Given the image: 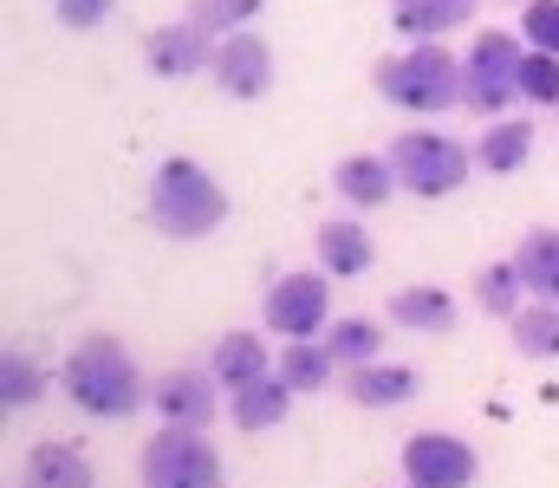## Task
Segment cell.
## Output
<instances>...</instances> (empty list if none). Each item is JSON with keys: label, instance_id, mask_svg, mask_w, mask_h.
<instances>
[{"label": "cell", "instance_id": "6", "mask_svg": "<svg viewBox=\"0 0 559 488\" xmlns=\"http://www.w3.org/2000/svg\"><path fill=\"white\" fill-rule=\"evenodd\" d=\"M143 488H222L228 469H222V450L202 437V430H182V424H163L138 456Z\"/></svg>", "mask_w": 559, "mask_h": 488}, {"label": "cell", "instance_id": "12", "mask_svg": "<svg viewBox=\"0 0 559 488\" xmlns=\"http://www.w3.org/2000/svg\"><path fill=\"white\" fill-rule=\"evenodd\" d=\"M312 254H319V274H332V281H358V274H371V267H378V241H371V228H365V222H352V215L319 222Z\"/></svg>", "mask_w": 559, "mask_h": 488}, {"label": "cell", "instance_id": "18", "mask_svg": "<svg viewBox=\"0 0 559 488\" xmlns=\"http://www.w3.org/2000/svg\"><path fill=\"white\" fill-rule=\"evenodd\" d=\"M332 189H338V202H352V209L365 215V209H384V202L397 195V176H391L384 157H345L332 169Z\"/></svg>", "mask_w": 559, "mask_h": 488}, {"label": "cell", "instance_id": "26", "mask_svg": "<svg viewBox=\"0 0 559 488\" xmlns=\"http://www.w3.org/2000/svg\"><path fill=\"white\" fill-rule=\"evenodd\" d=\"M46 397V371L26 358V352H7L0 358V404L7 410H26V404H39Z\"/></svg>", "mask_w": 559, "mask_h": 488}, {"label": "cell", "instance_id": "25", "mask_svg": "<svg viewBox=\"0 0 559 488\" xmlns=\"http://www.w3.org/2000/svg\"><path fill=\"white\" fill-rule=\"evenodd\" d=\"M508 332H514V352L521 358H559V307H547V300H527L508 320Z\"/></svg>", "mask_w": 559, "mask_h": 488}, {"label": "cell", "instance_id": "28", "mask_svg": "<svg viewBox=\"0 0 559 488\" xmlns=\"http://www.w3.org/2000/svg\"><path fill=\"white\" fill-rule=\"evenodd\" d=\"M521 98L559 111V59L554 52H527V59H521Z\"/></svg>", "mask_w": 559, "mask_h": 488}, {"label": "cell", "instance_id": "7", "mask_svg": "<svg viewBox=\"0 0 559 488\" xmlns=\"http://www.w3.org/2000/svg\"><path fill=\"white\" fill-rule=\"evenodd\" d=\"M261 320L280 345H299V338H319L332 332V274H280L261 300Z\"/></svg>", "mask_w": 559, "mask_h": 488}, {"label": "cell", "instance_id": "21", "mask_svg": "<svg viewBox=\"0 0 559 488\" xmlns=\"http://www.w3.org/2000/svg\"><path fill=\"white\" fill-rule=\"evenodd\" d=\"M280 378L299 391V397H312V391H332L338 384V358L325 352V338H299V345H280Z\"/></svg>", "mask_w": 559, "mask_h": 488}, {"label": "cell", "instance_id": "29", "mask_svg": "<svg viewBox=\"0 0 559 488\" xmlns=\"http://www.w3.org/2000/svg\"><path fill=\"white\" fill-rule=\"evenodd\" d=\"M521 39H527V52L559 59V0H527L521 7Z\"/></svg>", "mask_w": 559, "mask_h": 488}, {"label": "cell", "instance_id": "23", "mask_svg": "<svg viewBox=\"0 0 559 488\" xmlns=\"http://www.w3.org/2000/svg\"><path fill=\"white\" fill-rule=\"evenodd\" d=\"M325 352L338 358V371H358V365H378L384 358V325L365 320V313H352V320H338L325 332Z\"/></svg>", "mask_w": 559, "mask_h": 488}, {"label": "cell", "instance_id": "4", "mask_svg": "<svg viewBox=\"0 0 559 488\" xmlns=\"http://www.w3.org/2000/svg\"><path fill=\"white\" fill-rule=\"evenodd\" d=\"M521 59H527V39L508 33V26H488L475 33V46L462 52V105L475 118H514L508 105L521 98Z\"/></svg>", "mask_w": 559, "mask_h": 488}, {"label": "cell", "instance_id": "30", "mask_svg": "<svg viewBox=\"0 0 559 488\" xmlns=\"http://www.w3.org/2000/svg\"><path fill=\"white\" fill-rule=\"evenodd\" d=\"M52 13H59V26L92 33V26H105V20L118 13V0H52Z\"/></svg>", "mask_w": 559, "mask_h": 488}, {"label": "cell", "instance_id": "20", "mask_svg": "<svg viewBox=\"0 0 559 488\" xmlns=\"http://www.w3.org/2000/svg\"><path fill=\"white\" fill-rule=\"evenodd\" d=\"M527 157H534V124L527 118H495L475 138V169H488V176H514Z\"/></svg>", "mask_w": 559, "mask_h": 488}, {"label": "cell", "instance_id": "16", "mask_svg": "<svg viewBox=\"0 0 559 488\" xmlns=\"http://www.w3.org/2000/svg\"><path fill=\"white\" fill-rule=\"evenodd\" d=\"M475 20V0H391V26L423 46V39H449L455 26Z\"/></svg>", "mask_w": 559, "mask_h": 488}, {"label": "cell", "instance_id": "14", "mask_svg": "<svg viewBox=\"0 0 559 488\" xmlns=\"http://www.w3.org/2000/svg\"><path fill=\"white\" fill-rule=\"evenodd\" d=\"M13 488H98V483H92V463H85L79 443H33Z\"/></svg>", "mask_w": 559, "mask_h": 488}, {"label": "cell", "instance_id": "11", "mask_svg": "<svg viewBox=\"0 0 559 488\" xmlns=\"http://www.w3.org/2000/svg\"><path fill=\"white\" fill-rule=\"evenodd\" d=\"M143 66L156 79H195V72L215 66V33H202L195 20H169L143 39Z\"/></svg>", "mask_w": 559, "mask_h": 488}, {"label": "cell", "instance_id": "19", "mask_svg": "<svg viewBox=\"0 0 559 488\" xmlns=\"http://www.w3.org/2000/svg\"><path fill=\"white\" fill-rule=\"evenodd\" d=\"M514 267L527 281V300L559 307V228H527L521 248H514Z\"/></svg>", "mask_w": 559, "mask_h": 488}, {"label": "cell", "instance_id": "31", "mask_svg": "<svg viewBox=\"0 0 559 488\" xmlns=\"http://www.w3.org/2000/svg\"><path fill=\"white\" fill-rule=\"evenodd\" d=\"M495 7H527V0H495Z\"/></svg>", "mask_w": 559, "mask_h": 488}, {"label": "cell", "instance_id": "8", "mask_svg": "<svg viewBox=\"0 0 559 488\" xmlns=\"http://www.w3.org/2000/svg\"><path fill=\"white\" fill-rule=\"evenodd\" d=\"M397 463H404V483L411 488H475V476H481L475 443L455 437V430H417V437H404Z\"/></svg>", "mask_w": 559, "mask_h": 488}, {"label": "cell", "instance_id": "3", "mask_svg": "<svg viewBox=\"0 0 559 488\" xmlns=\"http://www.w3.org/2000/svg\"><path fill=\"white\" fill-rule=\"evenodd\" d=\"M150 222L169 241H202L228 222V189L195 157H163L150 176Z\"/></svg>", "mask_w": 559, "mask_h": 488}, {"label": "cell", "instance_id": "5", "mask_svg": "<svg viewBox=\"0 0 559 488\" xmlns=\"http://www.w3.org/2000/svg\"><path fill=\"white\" fill-rule=\"evenodd\" d=\"M384 163H391V176H397V189H404V195L442 202V195H455V189L468 182L475 151H468V144H455L449 131H404V138H391Z\"/></svg>", "mask_w": 559, "mask_h": 488}, {"label": "cell", "instance_id": "22", "mask_svg": "<svg viewBox=\"0 0 559 488\" xmlns=\"http://www.w3.org/2000/svg\"><path fill=\"white\" fill-rule=\"evenodd\" d=\"M391 320L404 325V332L442 338V332H455V300H449L442 287H397V294H391Z\"/></svg>", "mask_w": 559, "mask_h": 488}, {"label": "cell", "instance_id": "9", "mask_svg": "<svg viewBox=\"0 0 559 488\" xmlns=\"http://www.w3.org/2000/svg\"><path fill=\"white\" fill-rule=\"evenodd\" d=\"M209 79H215V92H222V98H235V105L267 98V92H274V46H267L254 26H248V33L215 39V66H209Z\"/></svg>", "mask_w": 559, "mask_h": 488}, {"label": "cell", "instance_id": "24", "mask_svg": "<svg viewBox=\"0 0 559 488\" xmlns=\"http://www.w3.org/2000/svg\"><path fill=\"white\" fill-rule=\"evenodd\" d=\"M475 307L495 313V320H514V313L527 307V281H521V267H514V261H488V267L475 274Z\"/></svg>", "mask_w": 559, "mask_h": 488}, {"label": "cell", "instance_id": "27", "mask_svg": "<svg viewBox=\"0 0 559 488\" xmlns=\"http://www.w3.org/2000/svg\"><path fill=\"white\" fill-rule=\"evenodd\" d=\"M182 20H195L202 33L228 39V33H248V20H261V0H189Z\"/></svg>", "mask_w": 559, "mask_h": 488}, {"label": "cell", "instance_id": "17", "mask_svg": "<svg viewBox=\"0 0 559 488\" xmlns=\"http://www.w3.org/2000/svg\"><path fill=\"white\" fill-rule=\"evenodd\" d=\"M209 371H215V384H222V391H241V384L267 378V371H274V358H267L261 332H222V338H215V352H209Z\"/></svg>", "mask_w": 559, "mask_h": 488}, {"label": "cell", "instance_id": "1", "mask_svg": "<svg viewBox=\"0 0 559 488\" xmlns=\"http://www.w3.org/2000/svg\"><path fill=\"white\" fill-rule=\"evenodd\" d=\"M59 384H66V397H72L85 417H98V424H124V417H138L143 404H150V378H143L138 358H131L111 332L79 338V345L66 352Z\"/></svg>", "mask_w": 559, "mask_h": 488}, {"label": "cell", "instance_id": "15", "mask_svg": "<svg viewBox=\"0 0 559 488\" xmlns=\"http://www.w3.org/2000/svg\"><path fill=\"white\" fill-rule=\"evenodd\" d=\"M293 384L267 371V378H254V384H241V391H228V417H235V430H248V437H261V430H274L286 424V410H293Z\"/></svg>", "mask_w": 559, "mask_h": 488}, {"label": "cell", "instance_id": "13", "mask_svg": "<svg viewBox=\"0 0 559 488\" xmlns=\"http://www.w3.org/2000/svg\"><path fill=\"white\" fill-rule=\"evenodd\" d=\"M338 391L358 404V410H397V404H411L423 391V378L411 371V365H358V371H345L338 378Z\"/></svg>", "mask_w": 559, "mask_h": 488}, {"label": "cell", "instance_id": "10", "mask_svg": "<svg viewBox=\"0 0 559 488\" xmlns=\"http://www.w3.org/2000/svg\"><path fill=\"white\" fill-rule=\"evenodd\" d=\"M150 404H156V417H163V424H182V430H209V424H215V404H222V391H215V371H195V365H169V371L150 384Z\"/></svg>", "mask_w": 559, "mask_h": 488}, {"label": "cell", "instance_id": "2", "mask_svg": "<svg viewBox=\"0 0 559 488\" xmlns=\"http://www.w3.org/2000/svg\"><path fill=\"white\" fill-rule=\"evenodd\" d=\"M371 85L391 111H411V118H442L449 105H462V59L442 46V39H423L404 46L391 59L371 66Z\"/></svg>", "mask_w": 559, "mask_h": 488}]
</instances>
